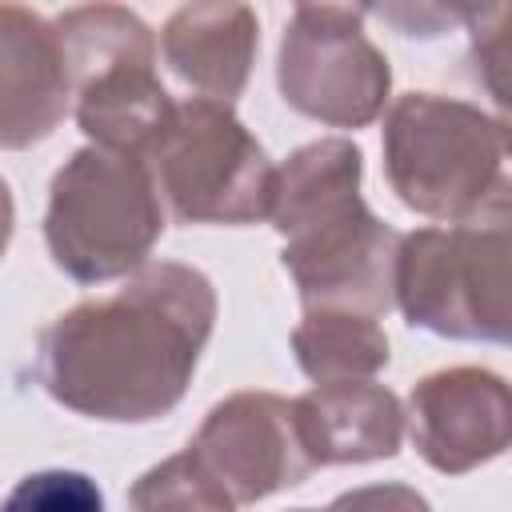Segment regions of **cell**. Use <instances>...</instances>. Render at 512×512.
Wrapping results in <instances>:
<instances>
[{"mask_svg":"<svg viewBox=\"0 0 512 512\" xmlns=\"http://www.w3.org/2000/svg\"><path fill=\"white\" fill-rule=\"evenodd\" d=\"M216 324L212 280L180 260H148L124 288L56 316L36 340V384L88 420L168 416Z\"/></svg>","mask_w":512,"mask_h":512,"instance_id":"cell-1","label":"cell"},{"mask_svg":"<svg viewBox=\"0 0 512 512\" xmlns=\"http://www.w3.org/2000/svg\"><path fill=\"white\" fill-rule=\"evenodd\" d=\"M360 172V148L328 136L296 148L272 176L268 220L284 236L280 264L296 280L304 312L380 316L392 308L400 232L360 200Z\"/></svg>","mask_w":512,"mask_h":512,"instance_id":"cell-2","label":"cell"},{"mask_svg":"<svg viewBox=\"0 0 512 512\" xmlns=\"http://www.w3.org/2000/svg\"><path fill=\"white\" fill-rule=\"evenodd\" d=\"M508 124L436 92H408L384 116V176L404 208L432 220H472L508 196Z\"/></svg>","mask_w":512,"mask_h":512,"instance_id":"cell-3","label":"cell"},{"mask_svg":"<svg viewBox=\"0 0 512 512\" xmlns=\"http://www.w3.org/2000/svg\"><path fill=\"white\" fill-rule=\"evenodd\" d=\"M72 112L92 148L148 160L176 100L156 76L152 28L120 4H80L52 20Z\"/></svg>","mask_w":512,"mask_h":512,"instance_id":"cell-4","label":"cell"},{"mask_svg":"<svg viewBox=\"0 0 512 512\" xmlns=\"http://www.w3.org/2000/svg\"><path fill=\"white\" fill-rule=\"evenodd\" d=\"M508 224V196H500L472 220L400 236L392 304L404 320L448 340L508 344Z\"/></svg>","mask_w":512,"mask_h":512,"instance_id":"cell-5","label":"cell"},{"mask_svg":"<svg viewBox=\"0 0 512 512\" xmlns=\"http://www.w3.org/2000/svg\"><path fill=\"white\" fill-rule=\"evenodd\" d=\"M164 232V204L152 172L136 156L80 148L48 188L44 240L60 272L80 284L132 276L148 264Z\"/></svg>","mask_w":512,"mask_h":512,"instance_id":"cell-6","label":"cell"},{"mask_svg":"<svg viewBox=\"0 0 512 512\" xmlns=\"http://www.w3.org/2000/svg\"><path fill=\"white\" fill-rule=\"evenodd\" d=\"M144 164L180 224H256L268 216L276 168L232 104L180 100Z\"/></svg>","mask_w":512,"mask_h":512,"instance_id":"cell-7","label":"cell"},{"mask_svg":"<svg viewBox=\"0 0 512 512\" xmlns=\"http://www.w3.org/2000/svg\"><path fill=\"white\" fill-rule=\"evenodd\" d=\"M288 108L328 128L372 124L392 92L388 56L364 32V8L296 4L276 56Z\"/></svg>","mask_w":512,"mask_h":512,"instance_id":"cell-8","label":"cell"},{"mask_svg":"<svg viewBox=\"0 0 512 512\" xmlns=\"http://www.w3.org/2000/svg\"><path fill=\"white\" fill-rule=\"evenodd\" d=\"M184 452L232 504H256L316 472L296 408L276 392H232L204 416Z\"/></svg>","mask_w":512,"mask_h":512,"instance_id":"cell-9","label":"cell"},{"mask_svg":"<svg viewBox=\"0 0 512 512\" xmlns=\"http://www.w3.org/2000/svg\"><path fill=\"white\" fill-rule=\"evenodd\" d=\"M404 424L424 464L460 476L504 456L512 440V396L504 376L488 368H444L412 384Z\"/></svg>","mask_w":512,"mask_h":512,"instance_id":"cell-10","label":"cell"},{"mask_svg":"<svg viewBox=\"0 0 512 512\" xmlns=\"http://www.w3.org/2000/svg\"><path fill=\"white\" fill-rule=\"evenodd\" d=\"M72 104L52 20L0 4V148H32L56 132Z\"/></svg>","mask_w":512,"mask_h":512,"instance_id":"cell-11","label":"cell"},{"mask_svg":"<svg viewBox=\"0 0 512 512\" xmlns=\"http://www.w3.org/2000/svg\"><path fill=\"white\" fill-rule=\"evenodd\" d=\"M260 24L248 4H184L160 32V56L200 100L232 104L252 72Z\"/></svg>","mask_w":512,"mask_h":512,"instance_id":"cell-12","label":"cell"},{"mask_svg":"<svg viewBox=\"0 0 512 512\" xmlns=\"http://www.w3.org/2000/svg\"><path fill=\"white\" fill-rule=\"evenodd\" d=\"M292 408L316 468L388 460L404 440V404L372 380L316 384L296 396Z\"/></svg>","mask_w":512,"mask_h":512,"instance_id":"cell-13","label":"cell"},{"mask_svg":"<svg viewBox=\"0 0 512 512\" xmlns=\"http://www.w3.org/2000/svg\"><path fill=\"white\" fill-rule=\"evenodd\" d=\"M292 352L300 372L316 384L368 380L388 364V336L376 316L312 308L292 328Z\"/></svg>","mask_w":512,"mask_h":512,"instance_id":"cell-14","label":"cell"},{"mask_svg":"<svg viewBox=\"0 0 512 512\" xmlns=\"http://www.w3.org/2000/svg\"><path fill=\"white\" fill-rule=\"evenodd\" d=\"M132 512H236V504L192 464L188 452H176L148 468L128 488Z\"/></svg>","mask_w":512,"mask_h":512,"instance_id":"cell-15","label":"cell"},{"mask_svg":"<svg viewBox=\"0 0 512 512\" xmlns=\"http://www.w3.org/2000/svg\"><path fill=\"white\" fill-rule=\"evenodd\" d=\"M0 512H104V492L88 472L44 468L16 480Z\"/></svg>","mask_w":512,"mask_h":512,"instance_id":"cell-16","label":"cell"},{"mask_svg":"<svg viewBox=\"0 0 512 512\" xmlns=\"http://www.w3.org/2000/svg\"><path fill=\"white\" fill-rule=\"evenodd\" d=\"M508 4H492V8H468L464 24L472 28V60H476V76L484 80V88L492 92V100L504 108L508 92H504V72H508Z\"/></svg>","mask_w":512,"mask_h":512,"instance_id":"cell-17","label":"cell"},{"mask_svg":"<svg viewBox=\"0 0 512 512\" xmlns=\"http://www.w3.org/2000/svg\"><path fill=\"white\" fill-rule=\"evenodd\" d=\"M364 16H380L400 36H436L452 24H464V4H368Z\"/></svg>","mask_w":512,"mask_h":512,"instance_id":"cell-18","label":"cell"},{"mask_svg":"<svg viewBox=\"0 0 512 512\" xmlns=\"http://www.w3.org/2000/svg\"><path fill=\"white\" fill-rule=\"evenodd\" d=\"M324 512H432V508L408 484H364V488L340 492Z\"/></svg>","mask_w":512,"mask_h":512,"instance_id":"cell-19","label":"cell"},{"mask_svg":"<svg viewBox=\"0 0 512 512\" xmlns=\"http://www.w3.org/2000/svg\"><path fill=\"white\" fill-rule=\"evenodd\" d=\"M12 224H16V204H12V192L0 176V260L8 252V240H12Z\"/></svg>","mask_w":512,"mask_h":512,"instance_id":"cell-20","label":"cell"},{"mask_svg":"<svg viewBox=\"0 0 512 512\" xmlns=\"http://www.w3.org/2000/svg\"><path fill=\"white\" fill-rule=\"evenodd\" d=\"M296 512H316V508H296Z\"/></svg>","mask_w":512,"mask_h":512,"instance_id":"cell-21","label":"cell"}]
</instances>
